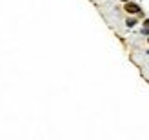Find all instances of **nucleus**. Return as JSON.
Segmentation results:
<instances>
[{
    "label": "nucleus",
    "mask_w": 149,
    "mask_h": 140,
    "mask_svg": "<svg viewBox=\"0 0 149 140\" xmlns=\"http://www.w3.org/2000/svg\"><path fill=\"white\" fill-rule=\"evenodd\" d=\"M124 9L127 15H138V13H142V9H140V6L135 4V2H127V4H124Z\"/></svg>",
    "instance_id": "obj_1"
},
{
    "label": "nucleus",
    "mask_w": 149,
    "mask_h": 140,
    "mask_svg": "<svg viewBox=\"0 0 149 140\" xmlns=\"http://www.w3.org/2000/svg\"><path fill=\"white\" fill-rule=\"evenodd\" d=\"M136 24H138V20H136L135 17H129L127 20H125V26H127V27H135Z\"/></svg>",
    "instance_id": "obj_2"
},
{
    "label": "nucleus",
    "mask_w": 149,
    "mask_h": 140,
    "mask_svg": "<svg viewBox=\"0 0 149 140\" xmlns=\"http://www.w3.org/2000/svg\"><path fill=\"white\" fill-rule=\"evenodd\" d=\"M142 35H146V36H149V27H142Z\"/></svg>",
    "instance_id": "obj_3"
},
{
    "label": "nucleus",
    "mask_w": 149,
    "mask_h": 140,
    "mask_svg": "<svg viewBox=\"0 0 149 140\" xmlns=\"http://www.w3.org/2000/svg\"><path fill=\"white\" fill-rule=\"evenodd\" d=\"M142 27H149V18H146V20L142 22Z\"/></svg>",
    "instance_id": "obj_4"
},
{
    "label": "nucleus",
    "mask_w": 149,
    "mask_h": 140,
    "mask_svg": "<svg viewBox=\"0 0 149 140\" xmlns=\"http://www.w3.org/2000/svg\"><path fill=\"white\" fill-rule=\"evenodd\" d=\"M122 2H124V4H127V2H131V0H122Z\"/></svg>",
    "instance_id": "obj_5"
},
{
    "label": "nucleus",
    "mask_w": 149,
    "mask_h": 140,
    "mask_svg": "<svg viewBox=\"0 0 149 140\" xmlns=\"http://www.w3.org/2000/svg\"><path fill=\"white\" fill-rule=\"evenodd\" d=\"M147 44H149V36H147Z\"/></svg>",
    "instance_id": "obj_6"
},
{
    "label": "nucleus",
    "mask_w": 149,
    "mask_h": 140,
    "mask_svg": "<svg viewBox=\"0 0 149 140\" xmlns=\"http://www.w3.org/2000/svg\"><path fill=\"white\" fill-rule=\"evenodd\" d=\"M147 55H149V49H147Z\"/></svg>",
    "instance_id": "obj_7"
}]
</instances>
